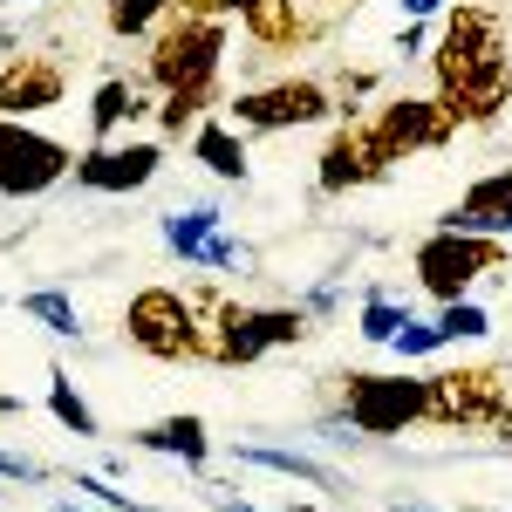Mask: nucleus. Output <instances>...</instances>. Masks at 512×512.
<instances>
[{
    "label": "nucleus",
    "instance_id": "nucleus-10",
    "mask_svg": "<svg viewBox=\"0 0 512 512\" xmlns=\"http://www.w3.org/2000/svg\"><path fill=\"white\" fill-rule=\"evenodd\" d=\"M369 130L390 151V164H403V158H417V151H444L458 137V117L437 96H390V103L369 110Z\"/></svg>",
    "mask_w": 512,
    "mask_h": 512
},
{
    "label": "nucleus",
    "instance_id": "nucleus-2",
    "mask_svg": "<svg viewBox=\"0 0 512 512\" xmlns=\"http://www.w3.org/2000/svg\"><path fill=\"white\" fill-rule=\"evenodd\" d=\"M226 21H198L185 7H171L158 28H151V55H144V82L171 96V89H219L226 69Z\"/></svg>",
    "mask_w": 512,
    "mask_h": 512
},
{
    "label": "nucleus",
    "instance_id": "nucleus-13",
    "mask_svg": "<svg viewBox=\"0 0 512 512\" xmlns=\"http://www.w3.org/2000/svg\"><path fill=\"white\" fill-rule=\"evenodd\" d=\"M164 246H171L185 267H205V274H233V267H246V246L226 233V219H219L212 205L164 212Z\"/></svg>",
    "mask_w": 512,
    "mask_h": 512
},
{
    "label": "nucleus",
    "instance_id": "nucleus-27",
    "mask_svg": "<svg viewBox=\"0 0 512 512\" xmlns=\"http://www.w3.org/2000/svg\"><path fill=\"white\" fill-rule=\"evenodd\" d=\"M390 349L403 355V362H410V355H437V349H444V335H437V321H410V328L396 335Z\"/></svg>",
    "mask_w": 512,
    "mask_h": 512
},
{
    "label": "nucleus",
    "instance_id": "nucleus-28",
    "mask_svg": "<svg viewBox=\"0 0 512 512\" xmlns=\"http://www.w3.org/2000/svg\"><path fill=\"white\" fill-rule=\"evenodd\" d=\"M185 14H198V21H226V14H239L246 0H178Z\"/></svg>",
    "mask_w": 512,
    "mask_h": 512
},
{
    "label": "nucleus",
    "instance_id": "nucleus-1",
    "mask_svg": "<svg viewBox=\"0 0 512 512\" xmlns=\"http://www.w3.org/2000/svg\"><path fill=\"white\" fill-rule=\"evenodd\" d=\"M437 103L458 117V130H485L512 110V35L506 14L485 0H458L444 14V35L431 55Z\"/></svg>",
    "mask_w": 512,
    "mask_h": 512
},
{
    "label": "nucleus",
    "instance_id": "nucleus-23",
    "mask_svg": "<svg viewBox=\"0 0 512 512\" xmlns=\"http://www.w3.org/2000/svg\"><path fill=\"white\" fill-rule=\"evenodd\" d=\"M21 315H28V321H41V328H48V335H62V342H76V335H82L76 301H69V294H55V287L28 294V301H21Z\"/></svg>",
    "mask_w": 512,
    "mask_h": 512
},
{
    "label": "nucleus",
    "instance_id": "nucleus-35",
    "mask_svg": "<svg viewBox=\"0 0 512 512\" xmlns=\"http://www.w3.org/2000/svg\"><path fill=\"white\" fill-rule=\"evenodd\" d=\"M396 512H424V506H396Z\"/></svg>",
    "mask_w": 512,
    "mask_h": 512
},
{
    "label": "nucleus",
    "instance_id": "nucleus-29",
    "mask_svg": "<svg viewBox=\"0 0 512 512\" xmlns=\"http://www.w3.org/2000/svg\"><path fill=\"white\" fill-rule=\"evenodd\" d=\"M417 48H424V28H417V21H410V28H403V35H396V55H417Z\"/></svg>",
    "mask_w": 512,
    "mask_h": 512
},
{
    "label": "nucleus",
    "instance_id": "nucleus-33",
    "mask_svg": "<svg viewBox=\"0 0 512 512\" xmlns=\"http://www.w3.org/2000/svg\"><path fill=\"white\" fill-rule=\"evenodd\" d=\"M315 7H328V14H335V7H355V0H315Z\"/></svg>",
    "mask_w": 512,
    "mask_h": 512
},
{
    "label": "nucleus",
    "instance_id": "nucleus-31",
    "mask_svg": "<svg viewBox=\"0 0 512 512\" xmlns=\"http://www.w3.org/2000/svg\"><path fill=\"white\" fill-rule=\"evenodd\" d=\"M219 512H260V506H246V499H226V492H219Z\"/></svg>",
    "mask_w": 512,
    "mask_h": 512
},
{
    "label": "nucleus",
    "instance_id": "nucleus-36",
    "mask_svg": "<svg viewBox=\"0 0 512 512\" xmlns=\"http://www.w3.org/2000/svg\"><path fill=\"white\" fill-rule=\"evenodd\" d=\"M55 512H82V506H55Z\"/></svg>",
    "mask_w": 512,
    "mask_h": 512
},
{
    "label": "nucleus",
    "instance_id": "nucleus-26",
    "mask_svg": "<svg viewBox=\"0 0 512 512\" xmlns=\"http://www.w3.org/2000/svg\"><path fill=\"white\" fill-rule=\"evenodd\" d=\"M260 321H267V342H274V349L308 342V308H260Z\"/></svg>",
    "mask_w": 512,
    "mask_h": 512
},
{
    "label": "nucleus",
    "instance_id": "nucleus-37",
    "mask_svg": "<svg viewBox=\"0 0 512 512\" xmlns=\"http://www.w3.org/2000/svg\"><path fill=\"white\" fill-rule=\"evenodd\" d=\"M0 7H14V0H0Z\"/></svg>",
    "mask_w": 512,
    "mask_h": 512
},
{
    "label": "nucleus",
    "instance_id": "nucleus-34",
    "mask_svg": "<svg viewBox=\"0 0 512 512\" xmlns=\"http://www.w3.org/2000/svg\"><path fill=\"white\" fill-rule=\"evenodd\" d=\"M287 512H321V506H287Z\"/></svg>",
    "mask_w": 512,
    "mask_h": 512
},
{
    "label": "nucleus",
    "instance_id": "nucleus-16",
    "mask_svg": "<svg viewBox=\"0 0 512 512\" xmlns=\"http://www.w3.org/2000/svg\"><path fill=\"white\" fill-rule=\"evenodd\" d=\"M144 96H151L144 76H103L96 82V96H89V144H117V130H130V123L151 110Z\"/></svg>",
    "mask_w": 512,
    "mask_h": 512
},
{
    "label": "nucleus",
    "instance_id": "nucleus-9",
    "mask_svg": "<svg viewBox=\"0 0 512 512\" xmlns=\"http://www.w3.org/2000/svg\"><path fill=\"white\" fill-rule=\"evenodd\" d=\"M390 171L396 164H390V151L376 144L369 117H342L335 130H328L321 158H315V185L328 198H349V192H362V185H383Z\"/></svg>",
    "mask_w": 512,
    "mask_h": 512
},
{
    "label": "nucleus",
    "instance_id": "nucleus-8",
    "mask_svg": "<svg viewBox=\"0 0 512 512\" xmlns=\"http://www.w3.org/2000/svg\"><path fill=\"white\" fill-rule=\"evenodd\" d=\"M342 410H349V431H362V437H403L410 424H424V376L349 369L342 376Z\"/></svg>",
    "mask_w": 512,
    "mask_h": 512
},
{
    "label": "nucleus",
    "instance_id": "nucleus-3",
    "mask_svg": "<svg viewBox=\"0 0 512 512\" xmlns=\"http://www.w3.org/2000/svg\"><path fill=\"white\" fill-rule=\"evenodd\" d=\"M410 267H417V287L431 294V301H472V287L485 274H506L512 267V246L492 233H451V226H437L417 253H410Z\"/></svg>",
    "mask_w": 512,
    "mask_h": 512
},
{
    "label": "nucleus",
    "instance_id": "nucleus-4",
    "mask_svg": "<svg viewBox=\"0 0 512 512\" xmlns=\"http://www.w3.org/2000/svg\"><path fill=\"white\" fill-rule=\"evenodd\" d=\"M506 403H512V383H506V369H492V362H458V369L424 376V424H437V431L499 424Z\"/></svg>",
    "mask_w": 512,
    "mask_h": 512
},
{
    "label": "nucleus",
    "instance_id": "nucleus-21",
    "mask_svg": "<svg viewBox=\"0 0 512 512\" xmlns=\"http://www.w3.org/2000/svg\"><path fill=\"white\" fill-rule=\"evenodd\" d=\"M410 301H390V294H369V301H362V321H355V335H362V342H376V349H390L396 335H403V328H410Z\"/></svg>",
    "mask_w": 512,
    "mask_h": 512
},
{
    "label": "nucleus",
    "instance_id": "nucleus-18",
    "mask_svg": "<svg viewBox=\"0 0 512 512\" xmlns=\"http://www.w3.org/2000/svg\"><path fill=\"white\" fill-rule=\"evenodd\" d=\"M137 451H158V458H185V465H205L212 458V437H205V417H164V424H144L130 437Z\"/></svg>",
    "mask_w": 512,
    "mask_h": 512
},
{
    "label": "nucleus",
    "instance_id": "nucleus-22",
    "mask_svg": "<svg viewBox=\"0 0 512 512\" xmlns=\"http://www.w3.org/2000/svg\"><path fill=\"white\" fill-rule=\"evenodd\" d=\"M48 410L69 437H96V410L82 403V390L69 383V369H48Z\"/></svg>",
    "mask_w": 512,
    "mask_h": 512
},
{
    "label": "nucleus",
    "instance_id": "nucleus-6",
    "mask_svg": "<svg viewBox=\"0 0 512 512\" xmlns=\"http://www.w3.org/2000/svg\"><path fill=\"white\" fill-rule=\"evenodd\" d=\"M328 117H335V96L321 76H280L260 89H233V103H226L233 130H308Z\"/></svg>",
    "mask_w": 512,
    "mask_h": 512
},
{
    "label": "nucleus",
    "instance_id": "nucleus-38",
    "mask_svg": "<svg viewBox=\"0 0 512 512\" xmlns=\"http://www.w3.org/2000/svg\"><path fill=\"white\" fill-rule=\"evenodd\" d=\"M499 512H512V506H499Z\"/></svg>",
    "mask_w": 512,
    "mask_h": 512
},
{
    "label": "nucleus",
    "instance_id": "nucleus-7",
    "mask_svg": "<svg viewBox=\"0 0 512 512\" xmlns=\"http://www.w3.org/2000/svg\"><path fill=\"white\" fill-rule=\"evenodd\" d=\"M76 178V151L21 117H0V198H41Z\"/></svg>",
    "mask_w": 512,
    "mask_h": 512
},
{
    "label": "nucleus",
    "instance_id": "nucleus-5",
    "mask_svg": "<svg viewBox=\"0 0 512 512\" xmlns=\"http://www.w3.org/2000/svg\"><path fill=\"white\" fill-rule=\"evenodd\" d=\"M123 342L151 362H205L198 315L178 287H137L130 308H123Z\"/></svg>",
    "mask_w": 512,
    "mask_h": 512
},
{
    "label": "nucleus",
    "instance_id": "nucleus-20",
    "mask_svg": "<svg viewBox=\"0 0 512 512\" xmlns=\"http://www.w3.org/2000/svg\"><path fill=\"white\" fill-rule=\"evenodd\" d=\"M171 7H178V0H103V28L117 41H144Z\"/></svg>",
    "mask_w": 512,
    "mask_h": 512
},
{
    "label": "nucleus",
    "instance_id": "nucleus-14",
    "mask_svg": "<svg viewBox=\"0 0 512 512\" xmlns=\"http://www.w3.org/2000/svg\"><path fill=\"white\" fill-rule=\"evenodd\" d=\"M239 28H246V41H253L260 62L294 55V48H308V41L321 35V21L308 14V0H246V7H239Z\"/></svg>",
    "mask_w": 512,
    "mask_h": 512
},
{
    "label": "nucleus",
    "instance_id": "nucleus-30",
    "mask_svg": "<svg viewBox=\"0 0 512 512\" xmlns=\"http://www.w3.org/2000/svg\"><path fill=\"white\" fill-rule=\"evenodd\" d=\"M437 7H444V0H403V14H410V21H431Z\"/></svg>",
    "mask_w": 512,
    "mask_h": 512
},
{
    "label": "nucleus",
    "instance_id": "nucleus-32",
    "mask_svg": "<svg viewBox=\"0 0 512 512\" xmlns=\"http://www.w3.org/2000/svg\"><path fill=\"white\" fill-rule=\"evenodd\" d=\"M14 48H21V35H14V28H0V55H14Z\"/></svg>",
    "mask_w": 512,
    "mask_h": 512
},
{
    "label": "nucleus",
    "instance_id": "nucleus-15",
    "mask_svg": "<svg viewBox=\"0 0 512 512\" xmlns=\"http://www.w3.org/2000/svg\"><path fill=\"white\" fill-rule=\"evenodd\" d=\"M437 226H451V233H492V239H506L512 233V164H506V171L472 178V185H465V198H458Z\"/></svg>",
    "mask_w": 512,
    "mask_h": 512
},
{
    "label": "nucleus",
    "instance_id": "nucleus-24",
    "mask_svg": "<svg viewBox=\"0 0 512 512\" xmlns=\"http://www.w3.org/2000/svg\"><path fill=\"white\" fill-rule=\"evenodd\" d=\"M212 96H219V89H171V96L158 103L164 137H185V130H198V123L212 117Z\"/></svg>",
    "mask_w": 512,
    "mask_h": 512
},
{
    "label": "nucleus",
    "instance_id": "nucleus-19",
    "mask_svg": "<svg viewBox=\"0 0 512 512\" xmlns=\"http://www.w3.org/2000/svg\"><path fill=\"white\" fill-rule=\"evenodd\" d=\"M239 465H260V472H280V478H301V485H321L335 492V472L308 458V451H280V444H239Z\"/></svg>",
    "mask_w": 512,
    "mask_h": 512
},
{
    "label": "nucleus",
    "instance_id": "nucleus-17",
    "mask_svg": "<svg viewBox=\"0 0 512 512\" xmlns=\"http://www.w3.org/2000/svg\"><path fill=\"white\" fill-rule=\"evenodd\" d=\"M192 158L212 171V178H233V185H246V171H253V158H246V130H233L226 117H205L192 130Z\"/></svg>",
    "mask_w": 512,
    "mask_h": 512
},
{
    "label": "nucleus",
    "instance_id": "nucleus-12",
    "mask_svg": "<svg viewBox=\"0 0 512 512\" xmlns=\"http://www.w3.org/2000/svg\"><path fill=\"white\" fill-rule=\"evenodd\" d=\"M62 96H69V62L62 55H7L0 62V117H21L35 123L41 110H62Z\"/></svg>",
    "mask_w": 512,
    "mask_h": 512
},
{
    "label": "nucleus",
    "instance_id": "nucleus-11",
    "mask_svg": "<svg viewBox=\"0 0 512 512\" xmlns=\"http://www.w3.org/2000/svg\"><path fill=\"white\" fill-rule=\"evenodd\" d=\"M164 171V151L151 144V137H117V144H89V151H76V185L82 192H144L151 178Z\"/></svg>",
    "mask_w": 512,
    "mask_h": 512
},
{
    "label": "nucleus",
    "instance_id": "nucleus-25",
    "mask_svg": "<svg viewBox=\"0 0 512 512\" xmlns=\"http://www.w3.org/2000/svg\"><path fill=\"white\" fill-rule=\"evenodd\" d=\"M437 335H444V349H451V342H478V335H492V315H485L478 301H444Z\"/></svg>",
    "mask_w": 512,
    "mask_h": 512
}]
</instances>
